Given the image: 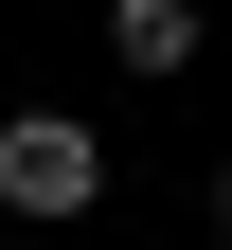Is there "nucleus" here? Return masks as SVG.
Instances as JSON below:
<instances>
[{
	"label": "nucleus",
	"instance_id": "1",
	"mask_svg": "<svg viewBox=\"0 0 232 250\" xmlns=\"http://www.w3.org/2000/svg\"><path fill=\"white\" fill-rule=\"evenodd\" d=\"M107 197V143H89L72 107H18L0 125V214H89Z\"/></svg>",
	"mask_w": 232,
	"mask_h": 250
},
{
	"label": "nucleus",
	"instance_id": "3",
	"mask_svg": "<svg viewBox=\"0 0 232 250\" xmlns=\"http://www.w3.org/2000/svg\"><path fill=\"white\" fill-rule=\"evenodd\" d=\"M214 232H232V161H214Z\"/></svg>",
	"mask_w": 232,
	"mask_h": 250
},
{
	"label": "nucleus",
	"instance_id": "2",
	"mask_svg": "<svg viewBox=\"0 0 232 250\" xmlns=\"http://www.w3.org/2000/svg\"><path fill=\"white\" fill-rule=\"evenodd\" d=\"M107 54L125 72H196V0H107Z\"/></svg>",
	"mask_w": 232,
	"mask_h": 250
}]
</instances>
